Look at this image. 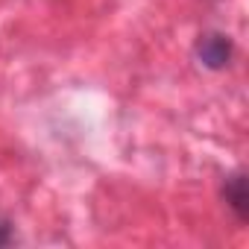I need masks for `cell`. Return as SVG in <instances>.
Returning <instances> with one entry per match:
<instances>
[{
	"instance_id": "6da1fadb",
	"label": "cell",
	"mask_w": 249,
	"mask_h": 249,
	"mask_svg": "<svg viewBox=\"0 0 249 249\" xmlns=\"http://www.w3.org/2000/svg\"><path fill=\"white\" fill-rule=\"evenodd\" d=\"M194 53H196V62H199L202 68H208V71H223V68H229V62H231V56H234V44H231V38L223 36V33H202V36L196 38Z\"/></svg>"
},
{
	"instance_id": "7a4b0ae2",
	"label": "cell",
	"mask_w": 249,
	"mask_h": 249,
	"mask_svg": "<svg viewBox=\"0 0 249 249\" xmlns=\"http://www.w3.org/2000/svg\"><path fill=\"white\" fill-rule=\"evenodd\" d=\"M223 199L231 208V214L237 217V223L249 220V188H246V173L243 170H234V173L226 176V182H223Z\"/></svg>"
},
{
	"instance_id": "3957f363",
	"label": "cell",
	"mask_w": 249,
	"mask_h": 249,
	"mask_svg": "<svg viewBox=\"0 0 249 249\" xmlns=\"http://www.w3.org/2000/svg\"><path fill=\"white\" fill-rule=\"evenodd\" d=\"M15 243V226L9 220H0V246H12Z\"/></svg>"
}]
</instances>
